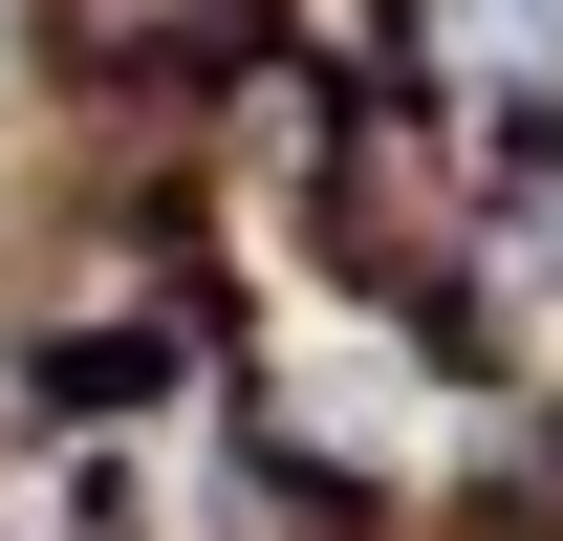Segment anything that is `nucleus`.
Segmentation results:
<instances>
[{"mask_svg":"<svg viewBox=\"0 0 563 541\" xmlns=\"http://www.w3.org/2000/svg\"><path fill=\"white\" fill-rule=\"evenodd\" d=\"M477 66H563V0H477Z\"/></svg>","mask_w":563,"mask_h":541,"instance_id":"1","label":"nucleus"}]
</instances>
